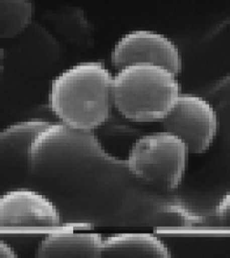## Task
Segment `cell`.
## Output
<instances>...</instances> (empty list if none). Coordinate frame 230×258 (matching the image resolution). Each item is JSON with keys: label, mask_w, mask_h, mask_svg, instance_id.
I'll return each instance as SVG.
<instances>
[{"label": "cell", "mask_w": 230, "mask_h": 258, "mask_svg": "<svg viewBox=\"0 0 230 258\" xmlns=\"http://www.w3.org/2000/svg\"><path fill=\"white\" fill-rule=\"evenodd\" d=\"M113 76L102 62L84 61L54 78L49 106L58 120L71 128L93 131L111 116Z\"/></svg>", "instance_id": "6da1fadb"}, {"label": "cell", "mask_w": 230, "mask_h": 258, "mask_svg": "<svg viewBox=\"0 0 230 258\" xmlns=\"http://www.w3.org/2000/svg\"><path fill=\"white\" fill-rule=\"evenodd\" d=\"M181 95V86L171 71L139 63L118 70L113 77V107L135 122L162 120Z\"/></svg>", "instance_id": "7a4b0ae2"}, {"label": "cell", "mask_w": 230, "mask_h": 258, "mask_svg": "<svg viewBox=\"0 0 230 258\" xmlns=\"http://www.w3.org/2000/svg\"><path fill=\"white\" fill-rule=\"evenodd\" d=\"M115 163L92 131L74 129L63 123H49L34 139L30 170L39 174H65L91 164Z\"/></svg>", "instance_id": "3957f363"}, {"label": "cell", "mask_w": 230, "mask_h": 258, "mask_svg": "<svg viewBox=\"0 0 230 258\" xmlns=\"http://www.w3.org/2000/svg\"><path fill=\"white\" fill-rule=\"evenodd\" d=\"M188 154V147L181 138L163 131L138 139L125 162L139 180L172 190L179 187L185 176Z\"/></svg>", "instance_id": "277c9868"}, {"label": "cell", "mask_w": 230, "mask_h": 258, "mask_svg": "<svg viewBox=\"0 0 230 258\" xmlns=\"http://www.w3.org/2000/svg\"><path fill=\"white\" fill-rule=\"evenodd\" d=\"M89 227L85 223H63L51 200L32 189H12L0 197V234L46 236Z\"/></svg>", "instance_id": "5b68a950"}, {"label": "cell", "mask_w": 230, "mask_h": 258, "mask_svg": "<svg viewBox=\"0 0 230 258\" xmlns=\"http://www.w3.org/2000/svg\"><path fill=\"white\" fill-rule=\"evenodd\" d=\"M164 131L181 138L189 154H203L213 143L218 118L212 105L198 95L181 94L160 121Z\"/></svg>", "instance_id": "8992f818"}, {"label": "cell", "mask_w": 230, "mask_h": 258, "mask_svg": "<svg viewBox=\"0 0 230 258\" xmlns=\"http://www.w3.org/2000/svg\"><path fill=\"white\" fill-rule=\"evenodd\" d=\"M111 60L117 70L148 63L162 66L178 76L183 68L176 44L168 36L149 30H135L123 35L111 52Z\"/></svg>", "instance_id": "52a82bcc"}, {"label": "cell", "mask_w": 230, "mask_h": 258, "mask_svg": "<svg viewBox=\"0 0 230 258\" xmlns=\"http://www.w3.org/2000/svg\"><path fill=\"white\" fill-rule=\"evenodd\" d=\"M49 122L42 119L18 122L0 132V176L30 170L34 139ZM31 171V170H30Z\"/></svg>", "instance_id": "ba28073f"}, {"label": "cell", "mask_w": 230, "mask_h": 258, "mask_svg": "<svg viewBox=\"0 0 230 258\" xmlns=\"http://www.w3.org/2000/svg\"><path fill=\"white\" fill-rule=\"evenodd\" d=\"M67 230L52 232L36 249L41 258H102L103 239L99 233Z\"/></svg>", "instance_id": "9c48e42d"}, {"label": "cell", "mask_w": 230, "mask_h": 258, "mask_svg": "<svg viewBox=\"0 0 230 258\" xmlns=\"http://www.w3.org/2000/svg\"><path fill=\"white\" fill-rule=\"evenodd\" d=\"M170 249L149 233H119L104 237L102 257L169 258Z\"/></svg>", "instance_id": "30bf717a"}, {"label": "cell", "mask_w": 230, "mask_h": 258, "mask_svg": "<svg viewBox=\"0 0 230 258\" xmlns=\"http://www.w3.org/2000/svg\"><path fill=\"white\" fill-rule=\"evenodd\" d=\"M34 6L30 0H0V38L21 34L31 23Z\"/></svg>", "instance_id": "8fae6325"}, {"label": "cell", "mask_w": 230, "mask_h": 258, "mask_svg": "<svg viewBox=\"0 0 230 258\" xmlns=\"http://www.w3.org/2000/svg\"><path fill=\"white\" fill-rule=\"evenodd\" d=\"M216 214L222 223L230 226V191L221 199L216 209Z\"/></svg>", "instance_id": "7c38bea8"}, {"label": "cell", "mask_w": 230, "mask_h": 258, "mask_svg": "<svg viewBox=\"0 0 230 258\" xmlns=\"http://www.w3.org/2000/svg\"><path fill=\"white\" fill-rule=\"evenodd\" d=\"M17 256L16 251L7 243L0 240V258H14Z\"/></svg>", "instance_id": "4fadbf2b"}, {"label": "cell", "mask_w": 230, "mask_h": 258, "mask_svg": "<svg viewBox=\"0 0 230 258\" xmlns=\"http://www.w3.org/2000/svg\"><path fill=\"white\" fill-rule=\"evenodd\" d=\"M2 59H3V51L0 48V79H1V73H2Z\"/></svg>", "instance_id": "5bb4252c"}]
</instances>
